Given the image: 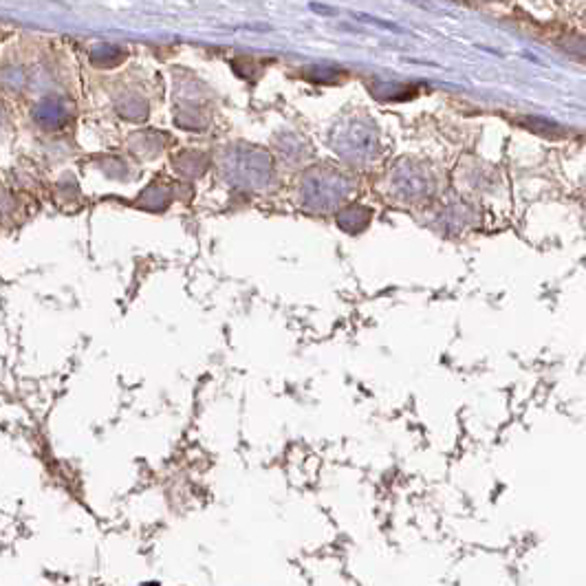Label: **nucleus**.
I'll return each mask as SVG.
<instances>
[{
	"instance_id": "f257e3e1",
	"label": "nucleus",
	"mask_w": 586,
	"mask_h": 586,
	"mask_svg": "<svg viewBox=\"0 0 586 586\" xmlns=\"http://www.w3.org/2000/svg\"><path fill=\"white\" fill-rule=\"evenodd\" d=\"M64 106L58 102H45L40 106L38 111V119L40 124H51V126H60L62 119H64Z\"/></svg>"
}]
</instances>
